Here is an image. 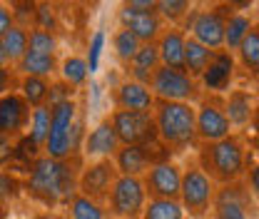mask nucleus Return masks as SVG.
Instances as JSON below:
<instances>
[{
	"label": "nucleus",
	"instance_id": "obj_33",
	"mask_svg": "<svg viewBox=\"0 0 259 219\" xmlns=\"http://www.w3.org/2000/svg\"><path fill=\"white\" fill-rule=\"evenodd\" d=\"M142 48V42L127 30V28H117L112 32V50H115V58L122 65H130L132 58L137 55V50Z\"/></svg>",
	"mask_w": 259,
	"mask_h": 219
},
{
	"label": "nucleus",
	"instance_id": "obj_27",
	"mask_svg": "<svg viewBox=\"0 0 259 219\" xmlns=\"http://www.w3.org/2000/svg\"><path fill=\"white\" fill-rule=\"evenodd\" d=\"M67 214H70V219H110V212L105 204H100L80 192L67 202Z\"/></svg>",
	"mask_w": 259,
	"mask_h": 219
},
{
	"label": "nucleus",
	"instance_id": "obj_38",
	"mask_svg": "<svg viewBox=\"0 0 259 219\" xmlns=\"http://www.w3.org/2000/svg\"><path fill=\"white\" fill-rule=\"evenodd\" d=\"M105 40L107 35L105 30H95V35L90 37V45H88V67H90V75H95L97 67H100V58H102V48H105Z\"/></svg>",
	"mask_w": 259,
	"mask_h": 219
},
{
	"label": "nucleus",
	"instance_id": "obj_16",
	"mask_svg": "<svg viewBox=\"0 0 259 219\" xmlns=\"http://www.w3.org/2000/svg\"><path fill=\"white\" fill-rule=\"evenodd\" d=\"M234 70H237V58L229 50H217L212 63L207 65V70L199 77V87L207 95H222L229 93V85L234 80Z\"/></svg>",
	"mask_w": 259,
	"mask_h": 219
},
{
	"label": "nucleus",
	"instance_id": "obj_48",
	"mask_svg": "<svg viewBox=\"0 0 259 219\" xmlns=\"http://www.w3.org/2000/svg\"><path fill=\"white\" fill-rule=\"evenodd\" d=\"M0 219H8V212H5V207H0Z\"/></svg>",
	"mask_w": 259,
	"mask_h": 219
},
{
	"label": "nucleus",
	"instance_id": "obj_3",
	"mask_svg": "<svg viewBox=\"0 0 259 219\" xmlns=\"http://www.w3.org/2000/svg\"><path fill=\"white\" fill-rule=\"evenodd\" d=\"M152 117L157 140L169 152H180L197 145V107L192 102L157 100Z\"/></svg>",
	"mask_w": 259,
	"mask_h": 219
},
{
	"label": "nucleus",
	"instance_id": "obj_5",
	"mask_svg": "<svg viewBox=\"0 0 259 219\" xmlns=\"http://www.w3.org/2000/svg\"><path fill=\"white\" fill-rule=\"evenodd\" d=\"M217 185L207 177V172L197 164V159H190L182 167V189H180V204L190 219H207L212 212Z\"/></svg>",
	"mask_w": 259,
	"mask_h": 219
},
{
	"label": "nucleus",
	"instance_id": "obj_20",
	"mask_svg": "<svg viewBox=\"0 0 259 219\" xmlns=\"http://www.w3.org/2000/svg\"><path fill=\"white\" fill-rule=\"evenodd\" d=\"M225 112L229 117L232 127H247L254 120V97L247 90H229L225 95Z\"/></svg>",
	"mask_w": 259,
	"mask_h": 219
},
{
	"label": "nucleus",
	"instance_id": "obj_18",
	"mask_svg": "<svg viewBox=\"0 0 259 219\" xmlns=\"http://www.w3.org/2000/svg\"><path fill=\"white\" fill-rule=\"evenodd\" d=\"M112 102L120 110H135V112H152L157 97L152 95L150 85H142L137 80H122L115 93H112Z\"/></svg>",
	"mask_w": 259,
	"mask_h": 219
},
{
	"label": "nucleus",
	"instance_id": "obj_39",
	"mask_svg": "<svg viewBox=\"0 0 259 219\" xmlns=\"http://www.w3.org/2000/svg\"><path fill=\"white\" fill-rule=\"evenodd\" d=\"M18 85H20V75L15 65H0V95L15 93Z\"/></svg>",
	"mask_w": 259,
	"mask_h": 219
},
{
	"label": "nucleus",
	"instance_id": "obj_22",
	"mask_svg": "<svg viewBox=\"0 0 259 219\" xmlns=\"http://www.w3.org/2000/svg\"><path fill=\"white\" fill-rule=\"evenodd\" d=\"M162 65L160 60V48L157 42H150V45H142L137 50V55L132 58V63L127 65V72H130V80H137L142 85H150L155 70Z\"/></svg>",
	"mask_w": 259,
	"mask_h": 219
},
{
	"label": "nucleus",
	"instance_id": "obj_46",
	"mask_svg": "<svg viewBox=\"0 0 259 219\" xmlns=\"http://www.w3.org/2000/svg\"><path fill=\"white\" fill-rule=\"evenodd\" d=\"M252 125H254V132L259 135V107H257V112H254V120H252Z\"/></svg>",
	"mask_w": 259,
	"mask_h": 219
},
{
	"label": "nucleus",
	"instance_id": "obj_4",
	"mask_svg": "<svg viewBox=\"0 0 259 219\" xmlns=\"http://www.w3.org/2000/svg\"><path fill=\"white\" fill-rule=\"evenodd\" d=\"M53 110V120H50V135L48 142L42 147V155L53 157V159H67L75 157L77 152V137L80 122H77V102L75 100H65L50 107Z\"/></svg>",
	"mask_w": 259,
	"mask_h": 219
},
{
	"label": "nucleus",
	"instance_id": "obj_49",
	"mask_svg": "<svg viewBox=\"0 0 259 219\" xmlns=\"http://www.w3.org/2000/svg\"><path fill=\"white\" fill-rule=\"evenodd\" d=\"M75 3H85V0H75Z\"/></svg>",
	"mask_w": 259,
	"mask_h": 219
},
{
	"label": "nucleus",
	"instance_id": "obj_45",
	"mask_svg": "<svg viewBox=\"0 0 259 219\" xmlns=\"http://www.w3.org/2000/svg\"><path fill=\"white\" fill-rule=\"evenodd\" d=\"M0 65H10V60H8V53H5V45H3V37H0Z\"/></svg>",
	"mask_w": 259,
	"mask_h": 219
},
{
	"label": "nucleus",
	"instance_id": "obj_1",
	"mask_svg": "<svg viewBox=\"0 0 259 219\" xmlns=\"http://www.w3.org/2000/svg\"><path fill=\"white\" fill-rule=\"evenodd\" d=\"M28 177H25V189L32 199H37L40 204L50 207H60L77 194V177H80V159L77 155L67 157V159H53L48 155H40L30 167H28Z\"/></svg>",
	"mask_w": 259,
	"mask_h": 219
},
{
	"label": "nucleus",
	"instance_id": "obj_34",
	"mask_svg": "<svg viewBox=\"0 0 259 219\" xmlns=\"http://www.w3.org/2000/svg\"><path fill=\"white\" fill-rule=\"evenodd\" d=\"M25 189V182L10 172V169H0V207H8L10 202H15Z\"/></svg>",
	"mask_w": 259,
	"mask_h": 219
},
{
	"label": "nucleus",
	"instance_id": "obj_19",
	"mask_svg": "<svg viewBox=\"0 0 259 219\" xmlns=\"http://www.w3.org/2000/svg\"><path fill=\"white\" fill-rule=\"evenodd\" d=\"M112 159H115L117 172L125 177H145V172L155 162H162L150 152V142L147 145H122Z\"/></svg>",
	"mask_w": 259,
	"mask_h": 219
},
{
	"label": "nucleus",
	"instance_id": "obj_13",
	"mask_svg": "<svg viewBox=\"0 0 259 219\" xmlns=\"http://www.w3.org/2000/svg\"><path fill=\"white\" fill-rule=\"evenodd\" d=\"M145 189L150 199H180V189H182V167L172 159H162L155 162L145 177Z\"/></svg>",
	"mask_w": 259,
	"mask_h": 219
},
{
	"label": "nucleus",
	"instance_id": "obj_10",
	"mask_svg": "<svg viewBox=\"0 0 259 219\" xmlns=\"http://www.w3.org/2000/svg\"><path fill=\"white\" fill-rule=\"evenodd\" d=\"M254 197L244 182L220 185L212 199V219H254Z\"/></svg>",
	"mask_w": 259,
	"mask_h": 219
},
{
	"label": "nucleus",
	"instance_id": "obj_43",
	"mask_svg": "<svg viewBox=\"0 0 259 219\" xmlns=\"http://www.w3.org/2000/svg\"><path fill=\"white\" fill-rule=\"evenodd\" d=\"M15 25V18H13V8H8V5H3L0 3V37L5 35V32L10 30Z\"/></svg>",
	"mask_w": 259,
	"mask_h": 219
},
{
	"label": "nucleus",
	"instance_id": "obj_14",
	"mask_svg": "<svg viewBox=\"0 0 259 219\" xmlns=\"http://www.w3.org/2000/svg\"><path fill=\"white\" fill-rule=\"evenodd\" d=\"M30 112L32 107L18 90L0 95V135H5L10 140H20L23 135H28Z\"/></svg>",
	"mask_w": 259,
	"mask_h": 219
},
{
	"label": "nucleus",
	"instance_id": "obj_23",
	"mask_svg": "<svg viewBox=\"0 0 259 219\" xmlns=\"http://www.w3.org/2000/svg\"><path fill=\"white\" fill-rule=\"evenodd\" d=\"M58 67H60V63H58L55 55H42V53H35V50H28L15 63V70H18L20 77L32 75V77H48V80H53V75L58 72Z\"/></svg>",
	"mask_w": 259,
	"mask_h": 219
},
{
	"label": "nucleus",
	"instance_id": "obj_35",
	"mask_svg": "<svg viewBox=\"0 0 259 219\" xmlns=\"http://www.w3.org/2000/svg\"><path fill=\"white\" fill-rule=\"evenodd\" d=\"M28 50L42 53V55H55L58 53V37H55V32L42 30V28H30Z\"/></svg>",
	"mask_w": 259,
	"mask_h": 219
},
{
	"label": "nucleus",
	"instance_id": "obj_2",
	"mask_svg": "<svg viewBox=\"0 0 259 219\" xmlns=\"http://www.w3.org/2000/svg\"><path fill=\"white\" fill-rule=\"evenodd\" d=\"M194 159L217 187L242 182L247 174V145L237 132L217 142H202Z\"/></svg>",
	"mask_w": 259,
	"mask_h": 219
},
{
	"label": "nucleus",
	"instance_id": "obj_6",
	"mask_svg": "<svg viewBox=\"0 0 259 219\" xmlns=\"http://www.w3.org/2000/svg\"><path fill=\"white\" fill-rule=\"evenodd\" d=\"M150 90L157 100H169V102H199L202 90L199 80H194L187 70H175L160 65L150 80Z\"/></svg>",
	"mask_w": 259,
	"mask_h": 219
},
{
	"label": "nucleus",
	"instance_id": "obj_17",
	"mask_svg": "<svg viewBox=\"0 0 259 219\" xmlns=\"http://www.w3.org/2000/svg\"><path fill=\"white\" fill-rule=\"evenodd\" d=\"M120 18V28H127L142 45L157 42L162 35V15L160 13H137L130 8H120L117 13Z\"/></svg>",
	"mask_w": 259,
	"mask_h": 219
},
{
	"label": "nucleus",
	"instance_id": "obj_44",
	"mask_svg": "<svg viewBox=\"0 0 259 219\" xmlns=\"http://www.w3.org/2000/svg\"><path fill=\"white\" fill-rule=\"evenodd\" d=\"M225 3L232 8V10H234V13H242V10H249L257 0H225Z\"/></svg>",
	"mask_w": 259,
	"mask_h": 219
},
{
	"label": "nucleus",
	"instance_id": "obj_7",
	"mask_svg": "<svg viewBox=\"0 0 259 219\" xmlns=\"http://www.w3.org/2000/svg\"><path fill=\"white\" fill-rule=\"evenodd\" d=\"M147 189L142 177H125L120 174L107 197V212L112 219H140L147 204Z\"/></svg>",
	"mask_w": 259,
	"mask_h": 219
},
{
	"label": "nucleus",
	"instance_id": "obj_21",
	"mask_svg": "<svg viewBox=\"0 0 259 219\" xmlns=\"http://www.w3.org/2000/svg\"><path fill=\"white\" fill-rule=\"evenodd\" d=\"M185 42H187V35L182 30H177V28L162 30L160 40H157L162 65L175 67V70H185Z\"/></svg>",
	"mask_w": 259,
	"mask_h": 219
},
{
	"label": "nucleus",
	"instance_id": "obj_28",
	"mask_svg": "<svg viewBox=\"0 0 259 219\" xmlns=\"http://www.w3.org/2000/svg\"><path fill=\"white\" fill-rule=\"evenodd\" d=\"M58 72H60V80L67 82L70 87H82L85 82H88V77H90V67H88V60L85 58H80V55H67L60 67H58Z\"/></svg>",
	"mask_w": 259,
	"mask_h": 219
},
{
	"label": "nucleus",
	"instance_id": "obj_32",
	"mask_svg": "<svg viewBox=\"0 0 259 219\" xmlns=\"http://www.w3.org/2000/svg\"><path fill=\"white\" fill-rule=\"evenodd\" d=\"M140 219H187L180 199H147Z\"/></svg>",
	"mask_w": 259,
	"mask_h": 219
},
{
	"label": "nucleus",
	"instance_id": "obj_36",
	"mask_svg": "<svg viewBox=\"0 0 259 219\" xmlns=\"http://www.w3.org/2000/svg\"><path fill=\"white\" fill-rule=\"evenodd\" d=\"M58 25V10L53 5V0H37V13H35V28L55 32Z\"/></svg>",
	"mask_w": 259,
	"mask_h": 219
},
{
	"label": "nucleus",
	"instance_id": "obj_15",
	"mask_svg": "<svg viewBox=\"0 0 259 219\" xmlns=\"http://www.w3.org/2000/svg\"><path fill=\"white\" fill-rule=\"evenodd\" d=\"M120 147L122 145H120V137H117L115 127L110 122V117H105L82 137V150L80 152L88 162H93V159H112Z\"/></svg>",
	"mask_w": 259,
	"mask_h": 219
},
{
	"label": "nucleus",
	"instance_id": "obj_24",
	"mask_svg": "<svg viewBox=\"0 0 259 219\" xmlns=\"http://www.w3.org/2000/svg\"><path fill=\"white\" fill-rule=\"evenodd\" d=\"M214 53H217V50L204 48L202 42H197L194 37L187 35V42H185V70L192 75L194 80H199V77H202V72L207 70V65L212 63Z\"/></svg>",
	"mask_w": 259,
	"mask_h": 219
},
{
	"label": "nucleus",
	"instance_id": "obj_41",
	"mask_svg": "<svg viewBox=\"0 0 259 219\" xmlns=\"http://www.w3.org/2000/svg\"><path fill=\"white\" fill-rule=\"evenodd\" d=\"M122 8L137 13H160V0H122Z\"/></svg>",
	"mask_w": 259,
	"mask_h": 219
},
{
	"label": "nucleus",
	"instance_id": "obj_40",
	"mask_svg": "<svg viewBox=\"0 0 259 219\" xmlns=\"http://www.w3.org/2000/svg\"><path fill=\"white\" fill-rule=\"evenodd\" d=\"M15 152H18V140L0 135V169H10V162L15 159Z\"/></svg>",
	"mask_w": 259,
	"mask_h": 219
},
{
	"label": "nucleus",
	"instance_id": "obj_47",
	"mask_svg": "<svg viewBox=\"0 0 259 219\" xmlns=\"http://www.w3.org/2000/svg\"><path fill=\"white\" fill-rule=\"evenodd\" d=\"M0 3L8 5V8H15V5H18V0H0Z\"/></svg>",
	"mask_w": 259,
	"mask_h": 219
},
{
	"label": "nucleus",
	"instance_id": "obj_42",
	"mask_svg": "<svg viewBox=\"0 0 259 219\" xmlns=\"http://www.w3.org/2000/svg\"><path fill=\"white\" fill-rule=\"evenodd\" d=\"M244 185L249 187V192H252V197H254V202L259 204V162H254L252 167H247V174H244Z\"/></svg>",
	"mask_w": 259,
	"mask_h": 219
},
{
	"label": "nucleus",
	"instance_id": "obj_8",
	"mask_svg": "<svg viewBox=\"0 0 259 219\" xmlns=\"http://www.w3.org/2000/svg\"><path fill=\"white\" fill-rule=\"evenodd\" d=\"M197 107V145L202 142H217L232 135V122L225 112V97L222 95H202Z\"/></svg>",
	"mask_w": 259,
	"mask_h": 219
},
{
	"label": "nucleus",
	"instance_id": "obj_9",
	"mask_svg": "<svg viewBox=\"0 0 259 219\" xmlns=\"http://www.w3.org/2000/svg\"><path fill=\"white\" fill-rule=\"evenodd\" d=\"M234 10L222 3L212 10H194L192 18L187 20V30L190 37H194L197 42H202L209 50H222L225 48V25Z\"/></svg>",
	"mask_w": 259,
	"mask_h": 219
},
{
	"label": "nucleus",
	"instance_id": "obj_29",
	"mask_svg": "<svg viewBox=\"0 0 259 219\" xmlns=\"http://www.w3.org/2000/svg\"><path fill=\"white\" fill-rule=\"evenodd\" d=\"M252 18L247 13H232L225 25V50H237L242 45V40L247 37V32L252 30Z\"/></svg>",
	"mask_w": 259,
	"mask_h": 219
},
{
	"label": "nucleus",
	"instance_id": "obj_30",
	"mask_svg": "<svg viewBox=\"0 0 259 219\" xmlns=\"http://www.w3.org/2000/svg\"><path fill=\"white\" fill-rule=\"evenodd\" d=\"M50 120H53V110H50V105L32 107L30 125H28V137H30L40 150H42L45 142H48V135H50Z\"/></svg>",
	"mask_w": 259,
	"mask_h": 219
},
{
	"label": "nucleus",
	"instance_id": "obj_11",
	"mask_svg": "<svg viewBox=\"0 0 259 219\" xmlns=\"http://www.w3.org/2000/svg\"><path fill=\"white\" fill-rule=\"evenodd\" d=\"M110 122H112L117 137H120V145H147V142H157L152 112H135V110H120V107H115L110 112Z\"/></svg>",
	"mask_w": 259,
	"mask_h": 219
},
{
	"label": "nucleus",
	"instance_id": "obj_26",
	"mask_svg": "<svg viewBox=\"0 0 259 219\" xmlns=\"http://www.w3.org/2000/svg\"><path fill=\"white\" fill-rule=\"evenodd\" d=\"M237 60L252 77H259V25H252V30L237 48Z\"/></svg>",
	"mask_w": 259,
	"mask_h": 219
},
{
	"label": "nucleus",
	"instance_id": "obj_25",
	"mask_svg": "<svg viewBox=\"0 0 259 219\" xmlns=\"http://www.w3.org/2000/svg\"><path fill=\"white\" fill-rule=\"evenodd\" d=\"M50 87H53V80L25 75V77H20L18 93L28 100L30 107H40V105H48V100H50Z\"/></svg>",
	"mask_w": 259,
	"mask_h": 219
},
{
	"label": "nucleus",
	"instance_id": "obj_12",
	"mask_svg": "<svg viewBox=\"0 0 259 219\" xmlns=\"http://www.w3.org/2000/svg\"><path fill=\"white\" fill-rule=\"evenodd\" d=\"M117 177H120V172L115 167V159L85 162L82 169H80V177H77V192L100 202V204H107L110 189H112Z\"/></svg>",
	"mask_w": 259,
	"mask_h": 219
},
{
	"label": "nucleus",
	"instance_id": "obj_31",
	"mask_svg": "<svg viewBox=\"0 0 259 219\" xmlns=\"http://www.w3.org/2000/svg\"><path fill=\"white\" fill-rule=\"evenodd\" d=\"M28 42H30V30L23 28V25H13L10 30L3 35V45H5V53H8L10 65H15L28 53Z\"/></svg>",
	"mask_w": 259,
	"mask_h": 219
},
{
	"label": "nucleus",
	"instance_id": "obj_37",
	"mask_svg": "<svg viewBox=\"0 0 259 219\" xmlns=\"http://www.w3.org/2000/svg\"><path fill=\"white\" fill-rule=\"evenodd\" d=\"M190 5L192 0H160V15L172 23H180L190 13Z\"/></svg>",
	"mask_w": 259,
	"mask_h": 219
}]
</instances>
